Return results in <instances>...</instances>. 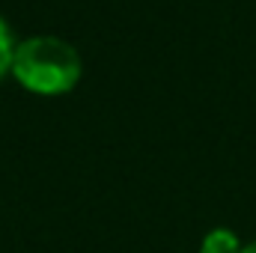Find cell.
<instances>
[{
    "label": "cell",
    "instance_id": "3",
    "mask_svg": "<svg viewBox=\"0 0 256 253\" xmlns=\"http://www.w3.org/2000/svg\"><path fill=\"white\" fill-rule=\"evenodd\" d=\"M12 54H15V45H12V33L6 27V21L0 18V78L6 72H12Z\"/></svg>",
    "mask_w": 256,
    "mask_h": 253
},
{
    "label": "cell",
    "instance_id": "1",
    "mask_svg": "<svg viewBox=\"0 0 256 253\" xmlns=\"http://www.w3.org/2000/svg\"><path fill=\"white\" fill-rule=\"evenodd\" d=\"M12 74L36 96H63L80 80V54L57 36H30L15 45Z\"/></svg>",
    "mask_w": 256,
    "mask_h": 253
},
{
    "label": "cell",
    "instance_id": "4",
    "mask_svg": "<svg viewBox=\"0 0 256 253\" xmlns=\"http://www.w3.org/2000/svg\"><path fill=\"white\" fill-rule=\"evenodd\" d=\"M242 253H256V238L250 242V244H244V250H242Z\"/></svg>",
    "mask_w": 256,
    "mask_h": 253
},
{
    "label": "cell",
    "instance_id": "2",
    "mask_svg": "<svg viewBox=\"0 0 256 253\" xmlns=\"http://www.w3.org/2000/svg\"><path fill=\"white\" fill-rule=\"evenodd\" d=\"M242 250H244L242 238L232 230H224V226L206 232V238L200 244V253H242Z\"/></svg>",
    "mask_w": 256,
    "mask_h": 253
}]
</instances>
